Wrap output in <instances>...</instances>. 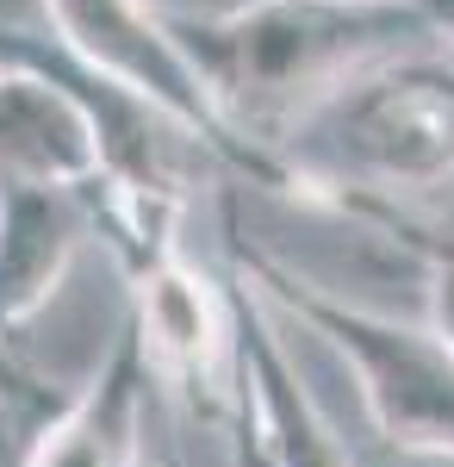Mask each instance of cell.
Returning <instances> with one entry per match:
<instances>
[{"label": "cell", "mask_w": 454, "mask_h": 467, "mask_svg": "<svg viewBox=\"0 0 454 467\" xmlns=\"http://www.w3.org/2000/svg\"><path fill=\"white\" fill-rule=\"evenodd\" d=\"M274 162L286 200L418 250L429 213L454 193V57L429 44L355 75L280 138Z\"/></svg>", "instance_id": "7a4b0ae2"}, {"label": "cell", "mask_w": 454, "mask_h": 467, "mask_svg": "<svg viewBox=\"0 0 454 467\" xmlns=\"http://www.w3.org/2000/svg\"><path fill=\"white\" fill-rule=\"evenodd\" d=\"M81 393V380L44 374L19 343L0 349V467H32L37 442Z\"/></svg>", "instance_id": "9c48e42d"}, {"label": "cell", "mask_w": 454, "mask_h": 467, "mask_svg": "<svg viewBox=\"0 0 454 467\" xmlns=\"http://www.w3.org/2000/svg\"><path fill=\"white\" fill-rule=\"evenodd\" d=\"M187 69L200 75L218 125L249 162V187L286 193L274 150L355 75L380 69L436 37L405 0H224L169 13Z\"/></svg>", "instance_id": "6da1fadb"}, {"label": "cell", "mask_w": 454, "mask_h": 467, "mask_svg": "<svg viewBox=\"0 0 454 467\" xmlns=\"http://www.w3.org/2000/svg\"><path fill=\"white\" fill-rule=\"evenodd\" d=\"M224 262L268 312L305 324L349 361L361 405L374 431L386 436V449L418 455V462H454V349L429 324L392 318V312L330 293L324 281L299 275L286 255L243 237L237 213H224Z\"/></svg>", "instance_id": "3957f363"}, {"label": "cell", "mask_w": 454, "mask_h": 467, "mask_svg": "<svg viewBox=\"0 0 454 467\" xmlns=\"http://www.w3.org/2000/svg\"><path fill=\"white\" fill-rule=\"evenodd\" d=\"M125 330L138 337V356L150 368V387L175 399L206 431L231 424L237 405V318L231 287H218L206 268H193L187 250H162L125 268Z\"/></svg>", "instance_id": "5b68a950"}, {"label": "cell", "mask_w": 454, "mask_h": 467, "mask_svg": "<svg viewBox=\"0 0 454 467\" xmlns=\"http://www.w3.org/2000/svg\"><path fill=\"white\" fill-rule=\"evenodd\" d=\"M411 255L423 262V281H429V330L454 349V193L429 213Z\"/></svg>", "instance_id": "30bf717a"}, {"label": "cell", "mask_w": 454, "mask_h": 467, "mask_svg": "<svg viewBox=\"0 0 454 467\" xmlns=\"http://www.w3.org/2000/svg\"><path fill=\"white\" fill-rule=\"evenodd\" d=\"M143 467H162V462H156V455H143Z\"/></svg>", "instance_id": "4fadbf2b"}, {"label": "cell", "mask_w": 454, "mask_h": 467, "mask_svg": "<svg viewBox=\"0 0 454 467\" xmlns=\"http://www.w3.org/2000/svg\"><path fill=\"white\" fill-rule=\"evenodd\" d=\"M94 237L81 187H26L0 181V349L50 306L69 281L75 250Z\"/></svg>", "instance_id": "52a82bcc"}, {"label": "cell", "mask_w": 454, "mask_h": 467, "mask_svg": "<svg viewBox=\"0 0 454 467\" xmlns=\"http://www.w3.org/2000/svg\"><path fill=\"white\" fill-rule=\"evenodd\" d=\"M224 287H231V318H237V399H243L249 436L262 449V467H349L336 424L324 418L299 361L280 343L274 312L237 275Z\"/></svg>", "instance_id": "8992f818"}, {"label": "cell", "mask_w": 454, "mask_h": 467, "mask_svg": "<svg viewBox=\"0 0 454 467\" xmlns=\"http://www.w3.org/2000/svg\"><path fill=\"white\" fill-rule=\"evenodd\" d=\"M143 405H150V368L138 356V337L119 330L100 368L81 380L75 405L37 442L32 467H143Z\"/></svg>", "instance_id": "ba28073f"}, {"label": "cell", "mask_w": 454, "mask_h": 467, "mask_svg": "<svg viewBox=\"0 0 454 467\" xmlns=\"http://www.w3.org/2000/svg\"><path fill=\"white\" fill-rule=\"evenodd\" d=\"M44 26L75 69L100 75L106 88H119L156 119H169L193 150H206L212 169L249 181L243 150L218 125V112H212L200 75L187 69L162 6H150V0H44Z\"/></svg>", "instance_id": "277c9868"}, {"label": "cell", "mask_w": 454, "mask_h": 467, "mask_svg": "<svg viewBox=\"0 0 454 467\" xmlns=\"http://www.w3.org/2000/svg\"><path fill=\"white\" fill-rule=\"evenodd\" d=\"M224 449H231V467H262V449L249 436V418H243V399L231 405V424H224Z\"/></svg>", "instance_id": "8fae6325"}, {"label": "cell", "mask_w": 454, "mask_h": 467, "mask_svg": "<svg viewBox=\"0 0 454 467\" xmlns=\"http://www.w3.org/2000/svg\"><path fill=\"white\" fill-rule=\"evenodd\" d=\"M405 6H418V19L429 26L436 50H449V57H454V0H405Z\"/></svg>", "instance_id": "7c38bea8"}]
</instances>
